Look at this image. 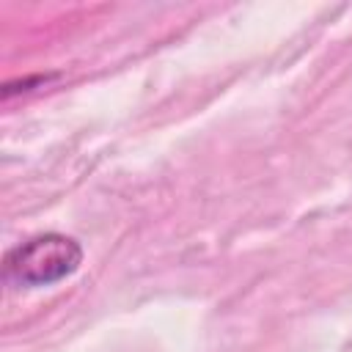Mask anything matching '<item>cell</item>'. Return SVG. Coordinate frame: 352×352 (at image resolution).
<instances>
[{
    "instance_id": "6da1fadb",
    "label": "cell",
    "mask_w": 352,
    "mask_h": 352,
    "mask_svg": "<svg viewBox=\"0 0 352 352\" xmlns=\"http://www.w3.org/2000/svg\"><path fill=\"white\" fill-rule=\"evenodd\" d=\"M82 256H85L82 245L74 236L58 231L36 234L6 250L3 280L8 286H25V289L52 286L74 275L82 264Z\"/></svg>"
},
{
    "instance_id": "7a4b0ae2",
    "label": "cell",
    "mask_w": 352,
    "mask_h": 352,
    "mask_svg": "<svg viewBox=\"0 0 352 352\" xmlns=\"http://www.w3.org/2000/svg\"><path fill=\"white\" fill-rule=\"evenodd\" d=\"M52 80H58V74H33V77L8 80V82L3 85V102H11L14 96L30 94V91H36V88H44V85H50Z\"/></svg>"
}]
</instances>
